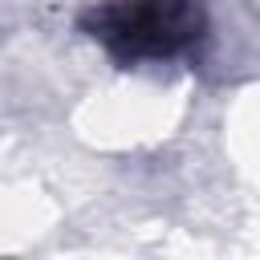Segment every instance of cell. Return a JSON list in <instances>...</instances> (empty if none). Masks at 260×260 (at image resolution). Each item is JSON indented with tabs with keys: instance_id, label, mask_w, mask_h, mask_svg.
Returning <instances> with one entry per match:
<instances>
[{
	"instance_id": "1",
	"label": "cell",
	"mask_w": 260,
	"mask_h": 260,
	"mask_svg": "<svg viewBox=\"0 0 260 260\" xmlns=\"http://www.w3.org/2000/svg\"><path fill=\"white\" fill-rule=\"evenodd\" d=\"M81 28L118 65H142L195 49L207 12L199 0H102L81 12Z\"/></svg>"
}]
</instances>
